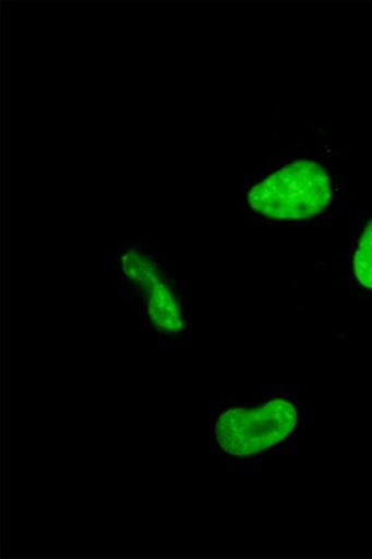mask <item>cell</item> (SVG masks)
<instances>
[{"label":"cell","mask_w":372,"mask_h":559,"mask_svg":"<svg viewBox=\"0 0 372 559\" xmlns=\"http://www.w3.org/2000/svg\"><path fill=\"white\" fill-rule=\"evenodd\" d=\"M105 274L160 350H192L196 322L192 283L169 262L142 241H124L108 254Z\"/></svg>","instance_id":"obj_1"},{"label":"cell","mask_w":372,"mask_h":559,"mask_svg":"<svg viewBox=\"0 0 372 559\" xmlns=\"http://www.w3.org/2000/svg\"><path fill=\"white\" fill-rule=\"evenodd\" d=\"M303 429V409L293 384L275 382L255 395L211 403V449L232 472H253L275 456L293 454Z\"/></svg>","instance_id":"obj_2"},{"label":"cell","mask_w":372,"mask_h":559,"mask_svg":"<svg viewBox=\"0 0 372 559\" xmlns=\"http://www.w3.org/2000/svg\"><path fill=\"white\" fill-rule=\"evenodd\" d=\"M345 203L343 180L328 164L289 155L243 181V217L255 227H308L329 222Z\"/></svg>","instance_id":"obj_3"},{"label":"cell","mask_w":372,"mask_h":559,"mask_svg":"<svg viewBox=\"0 0 372 559\" xmlns=\"http://www.w3.org/2000/svg\"><path fill=\"white\" fill-rule=\"evenodd\" d=\"M348 269L353 286L372 298V207L357 218L349 247Z\"/></svg>","instance_id":"obj_4"}]
</instances>
